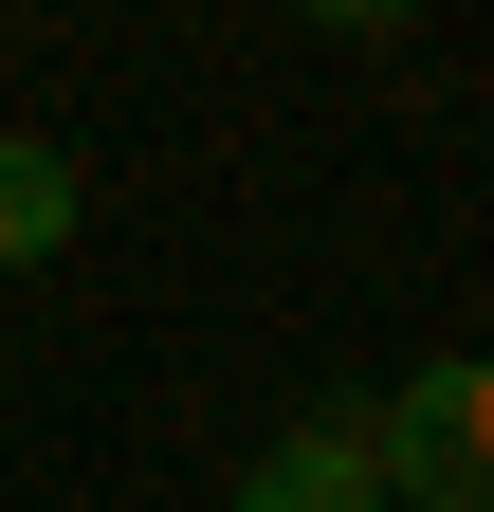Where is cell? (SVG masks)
<instances>
[{
    "label": "cell",
    "instance_id": "1",
    "mask_svg": "<svg viewBox=\"0 0 494 512\" xmlns=\"http://www.w3.org/2000/svg\"><path fill=\"white\" fill-rule=\"evenodd\" d=\"M366 439H385V512H494V366L476 348L403 366L366 403Z\"/></svg>",
    "mask_w": 494,
    "mask_h": 512
},
{
    "label": "cell",
    "instance_id": "2",
    "mask_svg": "<svg viewBox=\"0 0 494 512\" xmlns=\"http://www.w3.org/2000/svg\"><path fill=\"white\" fill-rule=\"evenodd\" d=\"M238 512H385V439H366L348 384H330V403H293L257 458H238Z\"/></svg>",
    "mask_w": 494,
    "mask_h": 512
},
{
    "label": "cell",
    "instance_id": "3",
    "mask_svg": "<svg viewBox=\"0 0 494 512\" xmlns=\"http://www.w3.org/2000/svg\"><path fill=\"white\" fill-rule=\"evenodd\" d=\"M74 147H37V128H0V275H37V256H74Z\"/></svg>",
    "mask_w": 494,
    "mask_h": 512
},
{
    "label": "cell",
    "instance_id": "4",
    "mask_svg": "<svg viewBox=\"0 0 494 512\" xmlns=\"http://www.w3.org/2000/svg\"><path fill=\"white\" fill-rule=\"evenodd\" d=\"M293 19H312V37H403L421 0H293Z\"/></svg>",
    "mask_w": 494,
    "mask_h": 512
}]
</instances>
